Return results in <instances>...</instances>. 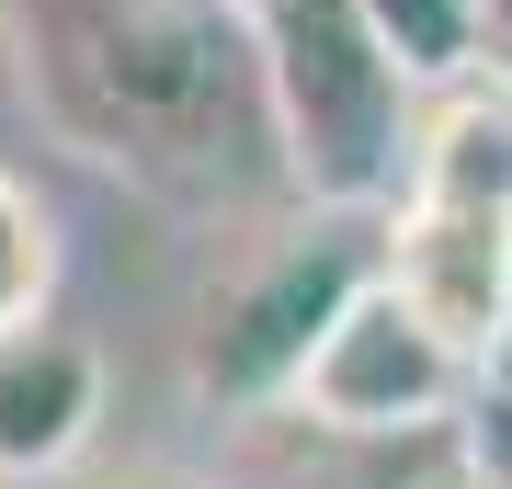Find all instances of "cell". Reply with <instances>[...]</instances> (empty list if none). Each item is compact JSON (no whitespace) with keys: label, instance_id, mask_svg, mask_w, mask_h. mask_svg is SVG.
I'll return each mask as SVG.
<instances>
[{"label":"cell","instance_id":"4fadbf2b","mask_svg":"<svg viewBox=\"0 0 512 489\" xmlns=\"http://www.w3.org/2000/svg\"><path fill=\"white\" fill-rule=\"evenodd\" d=\"M478 69H490V80H512V35H501V46H490V57H478Z\"/></svg>","mask_w":512,"mask_h":489},{"label":"cell","instance_id":"7a4b0ae2","mask_svg":"<svg viewBox=\"0 0 512 489\" xmlns=\"http://www.w3.org/2000/svg\"><path fill=\"white\" fill-rule=\"evenodd\" d=\"M387 285L467 364L512 353V80L467 69L421 103L410 182L387 205Z\"/></svg>","mask_w":512,"mask_h":489},{"label":"cell","instance_id":"ba28073f","mask_svg":"<svg viewBox=\"0 0 512 489\" xmlns=\"http://www.w3.org/2000/svg\"><path fill=\"white\" fill-rule=\"evenodd\" d=\"M46 296H57V228H46L35 182L0 171V330L46 319Z\"/></svg>","mask_w":512,"mask_h":489},{"label":"cell","instance_id":"8992f818","mask_svg":"<svg viewBox=\"0 0 512 489\" xmlns=\"http://www.w3.org/2000/svg\"><path fill=\"white\" fill-rule=\"evenodd\" d=\"M92 421H103V353L57 319H23L0 330V478H57L69 455H92Z\"/></svg>","mask_w":512,"mask_h":489},{"label":"cell","instance_id":"5b68a950","mask_svg":"<svg viewBox=\"0 0 512 489\" xmlns=\"http://www.w3.org/2000/svg\"><path fill=\"white\" fill-rule=\"evenodd\" d=\"M478 376H490V364H467V353L376 273V285L330 319V342L308 353L296 410H308L319 433H342V444H421V433H444V421H467Z\"/></svg>","mask_w":512,"mask_h":489},{"label":"cell","instance_id":"7c38bea8","mask_svg":"<svg viewBox=\"0 0 512 489\" xmlns=\"http://www.w3.org/2000/svg\"><path fill=\"white\" fill-rule=\"evenodd\" d=\"M478 23H490V46H501L512 35V0H478Z\"/></svg>","mask_w":512,"mask_h":489},{"label":"cell","instance_id":"9a60e30c","mask_svg":"<svg viewBox=\"0 0 512 489\" xmlns=\"http://www.w3.org/2000/svg\"><path fill=\"white\" fill-rule=\"evenodd\" d=\"M251 12H262V0H251Z\"/></svg>","mask_w":512,"mask_h":489},{"label":"cell","instance_id":"3957f363","mask_svg":"<svg viewBox=\"0 0 512 489\" xmlns=\"http://www.w3.org/2000/svg\"><path fill=\"white\" fill-rule=\"evenodd\" d=\"M251 23H262V91H274L296 205L387 217L421 148V103H433L410 57L365 23V0H262Z\"/></svg>","mask_w":512,"mask_h":489},{"label":"cell","instance_id":"277c9868","mask_svg":"<svg viewBox=\"0 0 512 489\" xmlns=\"http://www.w3.org/2000/svg\"><path fill=\"white\" fill-rule=\"evenodd\" d=\"M387 273V217L365 205H296L274 239L228 262V285L205 296V330H194V387L217 410H274L296 399L308 353L330 342V319L353 308Z\"/></svg>","mask_w":512,"mask_h":489},{"label":"cell","instance_id":"30bf717a","mask_svg":"<svg viewBox=\"0 0 512 489\" xmlns=\"http://www.w3.org/2000/svg\"><path fill=\"white\" fill-rule=\"evenodd\" d=\"M35 489H217V478L171 467V455H69V467L35 478Z\"/></svg>","mask_w":512,"mask_h":489},{"label":"cell","instance_id":"6da1fadb","mask_svg":"<svg viewBox=\"0 0 512 489\" xmlns=\"http://www.w3.org/2000/svg\"><path fill=\"white\" fill-rule=\"evenodd\" d=\"M0 23L23 46V103L92 171L183 217L296 205L251 0H0Z\"/></svg>","mask_w":512,"mask_h":489},{"label":"cell","instance_id":"52a82bcc","mask_svg":"<svg viewBox=\"0 0 512 489\" xmlns=\"http://www.w3.org/2000/svg\"><path fill=\"white\" fill-rule=\"evenodd\" d=\"M365 23L410 57V80H421V91L467 80L478 57H490V23H478V0H365Z\"/></svg>","mask_w":512,"mask_h":489},{"label":"cell","instance_id":"5bb4252c","mask_svg":"<svg viewBox=\"0 0 512 489\" xmlns=\"http://www.w3.org/2000/svg\"><path fill=\"white\" fill-rule=\"evenodd\" d=\"M0 489H12V478H0Z\"/></svg>","mask_w":512,"mask_h":489},{"label":"cell","instance_id":"9c48e42d","mask_svg":"<svg viewBox=\"0 0 512 489\" xmlns=\"http://www.w3.org/2000/svg\"><path fill=\"white\" fill-rule=\"evenodd\" d=\"M399 489H501L490 478V444H478V421H444V433H421L410 444V467Z\"/></svg>","mask_w":512,"mask_h":489},{"label":"cell","instance_id":"8fae6325","mask_svg":"<svg viewBox=\"0 0 512 489\" xmlns=\"http://www.w3.org/2000/svg\"><path fill=\"white\" fill-rule=\"evenodd\" d=\"M467 421H478V444H490V478L512 489V376H478V399H467Z\"/></svg>","mask_w":512,"mask_h":489}]
</instances>
